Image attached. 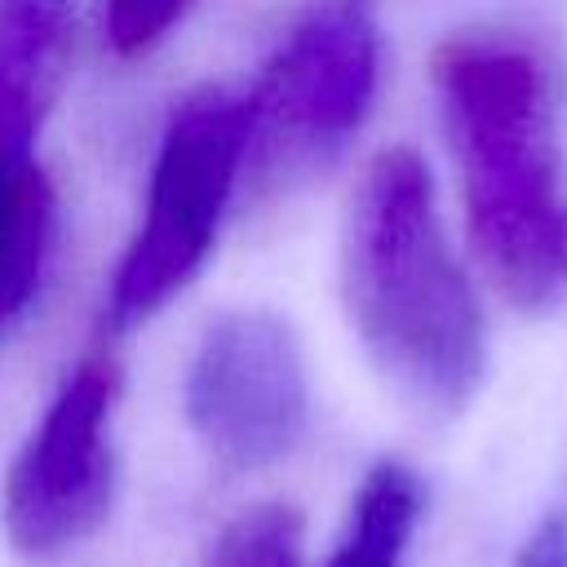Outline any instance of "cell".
I'll return each mask as SVG.
<instances>
[{"label":"cell","instance_id":"cell-1","mask_svg":"<svg viewBox=\"0 0 567 567\" xmlns=\"http://www.w3.org/2000/svg\"><path fill=\"white\" fill-rule=\"evenodd\" d=\"M434 89L487 279L523 310L558 306L567 297V190L540 53L514 35L470 31L434 53Z\"/></svg>","mask_w":567,"mask_h":567},{"label":"cell","instance_id":"cell-2","mask_svg":"<svg viewBox=\"0 0 567 567\" xmlns=\"http://www.w3.org/2000/svg\"><path fill=\"white\" fill-rule=\"evenodd\" d=\"M341 297L377 372L416 408L456 412L483 381L478 292L439 221L434 177L408 146L381 151L341 230Z\"/></svg>","mask_w":567,"mask_h":567},{"label":"cell","instance_id":"cell-3","mask_svg":"<svg viewBox=\"0 0 567 567\" xmlns=\"http://www.w3.org/2000/svg\"><path fill=\"white\" fill-rule=\"evenodd\" d=\"M248 97L230 89H199L168 115L146 182V213L111 279L115 328L151 319L204 270L248 164Z\"/></svg>","mask_w":567,"mask_h":567},{"label":"cell","instance_id":"cell-4","mask_svg":"<svg viewBox=\"0 0 567 567\" xmlns=\"http://www.w3.org/2000/svg\"><path fill=\"white\" fill-rule=\"evenodd\" d=\"M377 80V0H301L248 93V155L270 173L328 164L363 128Z\"/></svg>","mask_w":567,"mask_h":567},{"label":"cell","instance_id":"cell-5","mask_svg":"<svg viewBox=\"0 0 567 567\" xmlns=\"http://www.w3.org/2000/svg\"><path fill=\"white\" fill-rule=\"evenodd\" d=\"M186 421L230 474L284 461L310 421L306 359L288 319L275 310L213 319L186 372Z\"/></svg>","mask_w":567,"mask_h":567},{"label":"cell","instance_id":"cell-6","mask_svg":"<svg viewBox=\"0 0 567 567\" xmlns=\"http://www.w3.org/2000/svg\"><path fill=\"white\" fill-rule=\"evenodd\" d=\"M111 416L115 368L89 359L62 381L9 465L4 527L22 554L53 558L106 523L115 496Z\"/></svg>","mask_w":567,"mask_h":567},{"label":"cell","instance_id":"cell-7","mask_svg":"<svg viewBox=\"0 0 567 567\" xmlns=\"http://www.w3.org/2000/svg\"><path fill=\"white\" fill-rule=\"evenodd\" d=\"M40 106L0 84V328L40 288L53 248V186L35 164Z\"/></svg>","mask_w":567,"mask_h":567},{"label":"cell","instance_id":"cell-8","mask_svg":"<svg viewBox=\"0 0 567 567\" xmlns=\"http://www.w3.org/2000/svg\"><path fill=\"white\" fill-rule=\"evenodd\" d=\"M421 523V478L403 461H381L354 492L350 518L323 567H403Z\"/></svg>","mask_w":567,"mask_h":567},{"label":"cell","instance_id":"cell-9","mask_svg":"<svg viewBox=\"0 0 567 567\" xmlns=\"http://www.w3.org/2000/svg\"><path fill=\"white\" fill-rule=\"evenodd\" d=\"M75 44V0H0V84L40 111L58 93Z\"/></svg>","mask_w":567,"mask_h":567},{"label":"cell","instance_id":"cell-10","mask_svg":"<svg viewBox=\"0 0 567 567\" xmlns=\"http://www.w3.org/2000/svg\"><path fill=\"white\" fill-rule=\"evenodd\" d=\"M208 567H301V514L279 501L235 514L221 527Z\"/></svg>","mask_w":567,"mask_h":567},{"label":"cell","instance_id":"cell-11","mask_svg":"<svg viewBox=\"0 0 567 567\" xmlns=\"http://www.w3.org/2000/svg\"><path fill=\"white\" fill-rule=\"evenodd\" d=\"M190 9V0H106V40L120 58L155 49Z\"/></svg>","mask_w":567,"mask_h":567},{"label":"cell","instance_id":"cell-12","mask_svg":"<svg viewBox=\"0 0 567 567\" xmlns=\"http://www.w3.org/2000/svg\"><path fill=\"white\" fill-rule=\"evenodd\" d=\"M518 567H567V505H554L518 549Z\"/></svg>","mask_w":567,"mask_h":567}]
</instances>
